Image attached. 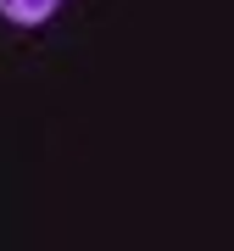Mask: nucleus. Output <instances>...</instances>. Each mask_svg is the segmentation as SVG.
Here are the masks:
<instances>
[{"label":"nucleus","mask_w":234,"mask_h":251,"mask_svg":"<svg viewBox=\"0 0 234 251\" xmlns=\"http://www.w3.org/2000/svg\"><path fill=\"white\" fill-rule=\"evenodd\" d=\"M56 6H62V0H0V17L17 23V28H39V23L56 17Z\"/></svg>","instance_id":"nucleus-1"}]
</instances>
